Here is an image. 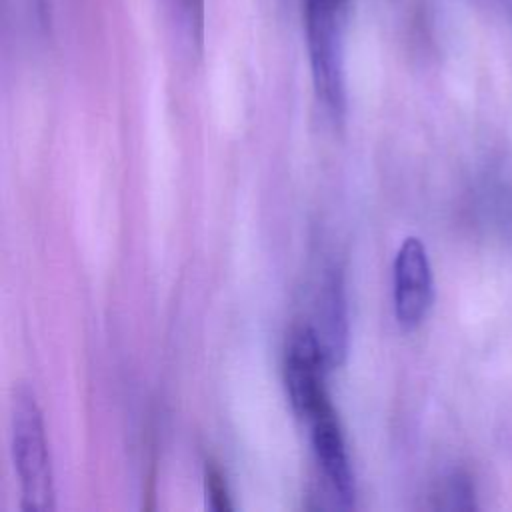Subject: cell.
<instances>
[{
	"label": "cell",
	"mask_w": 512,
	"mask_h": 512,
	"mask_svg": "<svg viewBox=\"0 0 512 512\" xmlns=\"http://www.w3.org/2000/svg\"><path fill=\"white\" fill-rule=\"evenodd\" d=\"M302 12L316 96L332 120L340 122L346 110L342 46L350 0H302Z\"/></svg>",
	"instance_id": "1"
},
{
	"label": "cell",
	"mask_w": 512,
	"mask_h": 512,
	"mask_svg": "<svg viewBox=\"0 0 512 512\" xmlns=\"http://www.w3.org/2000/svg\"><path fill=\"white\" fill-rule=\"evenodd\" d=\"M10 442L14 468L22 488V508L46 512L54 508V476L42 412L28 386H18L12 398Z\"/></svg>",
	"instance_id": "2"
},
{
	"label": "cell",
	"mask_w": 512,
	"mask_h": 512,
	"mask_svg": "<svg viewBox=\"0 0 512 512\" xmlns=\"http://www.w3.org/2000/svg\"><path fill=\"white\" fill-rule=\"evenodd\" d=\"M328 368L316 330L312 326L296 328L286 348V388L292 408L308 422L332 410L324 388Z\"/></svg>",
	"instance_id": "3"
},
{
	"label": "cell",
	"mask_w": 512,
	"mask_h": 512,
	"mask_svg": "<svg viewBox=\"0 0 512 512\" xmlns=\"http://www.w3.org/2000/svg\"><path fill=\"white\" fill-rule=\"evenodd\" d=\"M434 300V280L426 246L408 236L394 258V312L404 330L418 328Z\"/></svg>",
	"instance_id": "4"
},
{
	"label": "cell",
	"mask_w": 512,
	"mask_h": 512,
	"mask_svg": "<svg viewBox=\"0 0 512 512\" xmlns=\"http://www.w3.org/2000/svg\"><path fill=\"white\" fill-rule=\"evenodd\" d=\"M310 424L316 460L338 500L344 506H350L354 502V472L350 468L344 438L336 422L334 410L314 418Z\"/></svg>",
	"instance_id": "5"
},
{
	"label": "cell",
	"mask_w": 512,
	"mask_h": 512,
	"mask_svg": "<svg viewBox=\"0 0 512 512\" xmlns=\"http://www.w3.org/2000/svg\"><path fill=\"white\" fill-rule=\"evenodd\" d=\"M320 322L322 328L318 334V340L322 344L326 362L330 368L340 366L346 356V340H348V320H346V304H344V292L342 282L338 276H330L326 282V290L322 294L320 304Z\"/></svg>",
	"instance_id": "6"
},
{
	"label": "cell",
	"mask_w": 512,
	"mask_h": 512,
	"mask_svg": "<svg viewBox=\"0 0 512 512\" xmlns=\"http://www.w3.org/2000/svg\"><path fill=\"white\" fill-rule=\"evenodd\" d=\"M442 498H446L448 508H458V510H470L476 508L474 504V488L464 474H454L448 478V482L442 488Z\"/></svg>",
	"instance_id": "7"
},
{
	"label": "cell",
	"mask_w": 512,
	"mask_h": 512,
	"mask_svg": "<svg viewBox=\"0 0 512 512\" xmlns=\"http://www.w3.org/2000/svg\"><path fill=\"white\" fill-rule=\"evenodd\" d=\"M206 498L210 500V508L214 510H230V496L226 490V482L218 468H206Z\"/></svg>",
	"instance_id": "8"
}]
</instances>
